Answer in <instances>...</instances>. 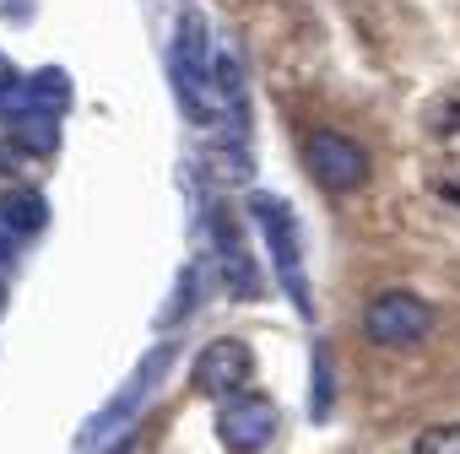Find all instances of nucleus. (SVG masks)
Wrapping results in <instances>:
<instances>
[{"label":"nucleus","mask_w":460,"mask_h":454,"mask_svg":"<svg viewBox=\"0 0 460 454\" xmlns=\"http://www.w3.org/2000/svg\"><path fill=\"white\" fill-rule=\"evenodd\" d=\"M168 71H173V87L184 98V109L206 125L211 114V71H217V49H211V22L200 12H184L179 17V33L168 44Z\"/></svg>","instance_id":"obj_1"},{"label":"nucleus","mask_w":460,"mask_h":454,"mask_svg":"<svg viewBox=\"0 0 460 454\" xmlns=\"http://www.w3.org/2000/svg\"><path fill=\"white\" fill-rule=\"evenodd\" d=\"M250 216H255V227H261V239H266V249H271V271H277V282H282V292L298 303V314H314V303H309V276H304V249H298V222H293V211L277 200V195H250Z\"/></svg>","instance_id":"obj_2"},{"label":"nucleus","mask_w":460,"mask_h":454,"mask_svg":"<svg viewBox=\"0 0 460 454\" xmlns=\"http://www.w3.org/2000/svg\"><path fill=\"white\" fill-rule=\"evenodd\" d=\"M304 168H309V179H314L325 195H352V189H363L368 173H374L368 152H363L352 135H341V130H314V135L304 141Z\"/></svg>","instance_id":"obj_3"},{"label":"nucleus","mask_w":460,"mask_h":454,"mask_svg":"<svg viewBox=\"0 0 460 454\" xmlns=\"http://www.w3.org/2000/svg\"><path fill=\"white\" fill-rule=\"evenodd\" d=\"M428 330H433V309H428L417 292H406V287L379 292V298H368V309H363V336H368L374 346H417Z\"/></svg>","instance_id":"obj_4"},{"label":"nucleus","mask_w":460,"mask_h":454,"mask_svg":"<svg viewBox=\"0 0 460 454\" xmlns=\"http://www.w3.org/2000/svg\"><path fill=\"white\" fill-rule=\"evenodd\" d=\"M277 427H282V411L266 395H234L217 406V443L227 454H261L277 438Z\"/></svg>","instance_id":"obj_5"},{"label":"nucleus","mask_w":460,"mask_h":454,"mask_svg":"<svg viewBox=\"0 0 460 454\" xmlns=\"http://www.w3.org/2000/svg\"><path fill=\"white\" fill-rule=\"evenodd\" d=\"M250 379H255V352L239 341V336H217L200 357H195V389L206 400H234V395H250Z\"/></svg>","instance_id":"obj_6"},{"label":"nucleus","mask_w":460,"mask_h":454,"mask_svg":"<svg viewBox=\"0 0 460 454\" xmlns=\"http://www.w3.org/2000/svg\"><path fill=\"white\" fill-rule=\"evenodd\" d=\"M168 362H173V341H163V346H152V352L141 357V368L130 373V384H125V395H114V400H109V406H103V411H98V416L87 422V432H82L76 443H82V449H93L98 438H109L114 427H125V422L136 416V406H141V400L152 395V384H157V373H163Z\"/></svg>","instance_id":"obj_7"},{"label":"nucleus","mask_w":460,"mask_h":454,"mask_svg":"<svg viewBox=\"0 0 460 454\" xmlns=\"http://www.w3.org/2000/svg\"><path fill=\"white\" fill-rule=\"evenodd\" d=\"M66 109H71V82H66L60 65H44V71H33V76H17V87L0 98V114H6V119H22V114H49V119H60Z\"/></svg>","instance_id":"obj_8"},{"label":"nucleus","mask_w":460,"mask_h":454,"mask_svg":"<svg viewBox=\"0 0 460 454\" xmlns=\"http://www.w3.org/2000/svg\"><path fill=\"white\" fill-rule=\"evenodd\" d=\"M211 239H217V276L234 298H261V271L239 239V222L227 211H211Z\"/></svg>","instance_id":"obj_9"},{"label":"nucleus","mask_w":460,"mask_h":454,"mask_svg":"<svg viewBox=\"0 0 460 454\" xmlns=\"http://www.w3.org/2000/svg\"><path fill=\"white\" fill-rule=\"evenodd\" d=\"M250 173H255L250 146H222V141H206V152H200V179H206V184H217V189H244V184H250Z\"/></svg>","instance_id":"obj_10"},{"label":"nucleus","mask_w":460,"mask_h":454,"mask_svg":"<svg viewBox=\"0 0 460 454\" xmlns=\"http://www.w3.org/2000/svg\"><path fill=\"white\" fill-rule=\"evenodd\" d=\"M44 222H49V205H44L39 189H6V195H0V227H6L12 239L44 233Z\"/></svg>","instance_id":"obj_11"},{"label":"nucleus","mask_w":460,"mask_h":454,"mask_svg":"<svg viewBox=\"0 0 460 454\" xmlns=\"http://www.w3.org/2000/svg\"><path fill=\"white\" fill-rule=\"evenodd\" d=\"M12 146H22L28 157H49V152L60 146V119H49V114H22V119H12Z\"/></svg>","instance_id":"obj_12"},{"label":"nucleus","mask_w":460,"mask_h":454,"mask_svg":"<svg viewBox=\"0 0 460 454\" xmlns=\"http://www.w3.org/2000/svg\"><path fill=\"white\" fill-rule=\"evenodd\" d=\"M411 454H460V422H444V427H428V432H417Z\"/></svg>","instance_id":"obj_13"},{"label":"nucleus","mask_w":460,"mask_h":454,"mask_svg":"<svg viewBox=\"0 0 460 454\" xmlns=\"http://www.w3.org/2000/svg\"><path fill=\"white\" fill-rule=\"evenodd\" d=\"M331 400H336V373H331V352L320 346L314 352V416H331Z\"/></svg>","instance_id":"obj_14"},{"label":"nucleus","mask_w":460,"mask_h":454,"mask_svg":"<svg viewBox=\"0 0 460 454\" xmlns=\"http://www.w3.org/2000/svg\"><path fill=\"white\" fill-rule=\"evenodd\" d=\"M12 87H17V71H12V60H6V55H0V98H6Z\"/></svg>","instance_id":"obj_15"},{"label":"nucleus","mask_w":460,"mask_h":454,"mask_svg":"<svg viewBox=\"0 0 460 454\" xmlns=\"http://www.w3.org/2000/svg\"><path fill=\"white\" fill-rule=\"evenodd\" d=\"M12 255H17V239H12V233H6V227H0V266H6V260H12Z\"/></svg>","instance_id":"obj_16"},{"label":"nucleus","mask_w":460,"mask_h":454,"mask_svg":"<svg viewBox=\"0 0 460 454\" xmlns=\"http://www.w3.org/2000/svg\"><path fill=\"white\" fill-rule=\"evenodd\" d=\"M0 314H6V287H0Z\"/></svg>","instance_id":"obj_17"}]
</instances>
